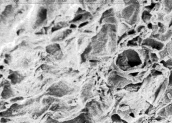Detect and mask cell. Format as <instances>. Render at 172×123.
<instances>
[{
	"instance_id": "obj_1",
	"label": "cell",
	"mask_w": 172,
	"mask_h": 123,
	"mask_svg": "<svg viewBox=\"0 0 172 123\" xmlns=\"http://www.w3.org/2000/svg\"><path fill=\"white\" fill-rule=\"evenodd\" d=\"M116 65L123 71L138 66L142 64L138 53L132 49H128L118 55L116 61Z\"/></svg>"
},
{
	"instance_id": "obj_2",
	"label": "cell",
	"mask_w": 172,
	"mask_h": 123,
	"mask_svg": "<svg viewBox=\"0 0 172 123\" xmlns=\"http://www.w3.org/2000/svg\"><path fill=\"white\" fill-rule=\"evenodd\" d=\"M50 95L56 97H62L68 93V87L64 83L60 82L53 85L48 89Z\"/></svg>"
},
{
	"instance_id": "obj_3",
	"label": "cell",
	"mask_w": 172,
	"mask_h": 123,
	"mask_svg": "<svg viewBox=\"0 0 172 123\" xmlns=\"http://www.w3.org/2000/svg\"><path fill=\"white\" fill-rule=\"evenodd\" d=\"M109 82L112 84L117 87H122L125 85L127 84L129 81L127 79L122 77L120 75L117 74V73L113 72L112 73L109 78Z\"/></svg>"
},
{
	"instance_id": "obj_4",
	"label": "cell",
	"mask_w": 172,
	"mask_h": 123,
	"mask_svg": "<svg viewBox=\"0 0 172 123\" xmlns=\"http://www.w3.org/2000/svg\"><path fill=\"white\" fill-rule=\"evenodd\" d=\"M139 8L138 3L135 4H131L123 9L122 12V17L126 20H130L134 15L136 9Z\"/></svg>"
},
{
	"instance_id": "obj_5",
	"label": "cell",
	"mask_w": 172,
	"mask_h": 123,
	"mask_svg": "<svg viewBox=\"0 0 172 123\" xmlns=\"http://www.w3.org/2000/svg\"><path fill=\"white\" fill-rule=\"evenodd\" d=\"M142 44L143 46L150 47L151 48L156 49L157 50H161L164 46L162 42L155 41L154 39L150 38L145 39L142 42Z\"/></svg>"
},
{
	"instance_id": "obj_6",
	"label": "cell",
	"mask_w": 172,
	"mask_h": 123,
	"mask_svg": "<svg viewBox=\"0 0 172 123\" xmlns=\"http://www.w3.org/2000/svg\"><path fill=\"white\" fill-rule=\"evenodd\" d=\"M47 17V10L46 8L42 7L39 10L37 14V18L36 21L37 25H39L42 24L46 20Z\"/></svg>"
},
{
	"instance_id": "obj_7",
	"label": "cell",
	"mask_w": 172,
	"mask_h": 123,
	"mask_svg": "<svg viewBox=\"0 0 172 123\" xmlns=\"http://www.w3.org/2000/svg\"><path fill=\"white\" fill-rule=\"evenodd\" d=\"M47 52L49 54L55 55L57 53L61 52V48L59 44H50L46 47Z\"/></svg>"
},
{
	"instance_id": "obj_8",
	"label": "cell",
	"mask_w": 172,
	"mask_h": 123,
	"mask_svg": "<svg viewBox=\"0 0 172 123\" xmlns=\"http://www.w3.org/2000/svg\"><path fill=\"white\" fill-rule=\"evenodd\" d=\"M8 79L11 80V82L13 84H15L17 83L20 82L23 79V77L17 72H12L10 73L8 76Z\"/></svg>"
},
{
	"instance_id": "obj_9",
	"label": "cell",
	"mask_w": 172,
	"mask_h": 123,
	"mask_svg": "<svg viewBox=\"0 0 172 123\" xmlns=\"http://www.w3.org/2000/svg\"><path fill=\"white\" fill-rule=\"evenodd\" d=\"M172 35V30H169L166 34L164 35H160L159 34L152 35V37L155 39H157L162 41H166L169 39Z\"/></svg>"
},
{
	"instance_id": "obj_10",
	"label": "cell",
	"mask_w": 172,
	"mask_h": 123,
	"mask_svg": "<svg viewBox=\"0 0 172 123\" xmlns=\"http://www.w3.org/2000/svg\"><path fill=\"white\" fill-rule=\"evenodd\" d=\"M12 94V90L10 89V87L8 84L5 85L4 90L2 92V96L5 99H7L11 97Z\"/></svg>"
},
{
	"instance_id": "obj_11",
	"label": "cell",
	"mask_w": 172,
	"mask_h": 123,
	"mask_svg": "<svg viewBox=\"0 0 172 123\" xmlns=\"http://www.w3.org/2000/svg\"><path fill=\"white\" fill-rule=\"evenodd\" d=\"M92 47L89 45L87 48H86L85 50H84L83 52L82 53V54L81 55V60L82 61V63L85 62L86 60V56L89 54V53L90 52V51L92 50Z\"/></svg>"
},
{
	"instance_id": "obj_12",
	"label": "cell",
	"mask_w": 172,
	"mask_h": 123,
	"mask_svg": "<svg viewBox=\"0 0 172 123\" xmlns=\"http://www.w3.org/2000/svg\"><path fill=\"white\" fill-rule=\"evenodd\" d=\"M114 16V14H113V9L112 8H110L109 9L106 10L102 15L101 18L100 19V22H102L103 20H104V19L108 18L110 17L113 16Z\"/></svg>"
},
{
	"instance_id": "obj_13",
	"label": "cell",
	"mask_w": 172,
	"mask_h": 123,
	"mask_svg": "<svg viewBox=\"0 0 172 123\" xmlns=\"http://www.w3.org/2000/svg\"><path fill=\"white\" fill-rule=\"evenodd\" d=\"M68 26V24H67L66 22H60L56 24V25L52 27V29H51V32L52 33L54 32L55 31L59 30L63 28H65L67 26Z\"/></svg>"
},
{
	"instance_id": "obj_14",
	"label": "cell",
	"mask_w": 172,
	"mask_h": 123,
	"mask_svg": "<svg viewBox=\"0 0 172 123\" xmlns=\"http://www.w3.org/2000/svg\"><path fill=\"white\" fill-rule=\"evenodd\" d=\"M143 83H138L136 84H129L126 85V87H125L124 89H127V90H137L142 85Z\"/></svg>"
},
{
	"instance_id": "obj_15",
	"label": "cell",
	"mask_w": 172,
	"mask_h": 123,
	"mask_svg": "<svg viewBox=\"0 0 172 123\" xmlns=\"http://www.w3.org/2000/svg\"><path fill=\"white\" fill-rule=\"evenodd\" d=\"M12 9H13V7H12V5H8L7 6H6L3 12H2V15L5 17L8 16L12 12Z\"/></svg>"
},
{
	"instance_id": "obj_16",
	"label": "cell",
	"mask_w": 172,
	"mask_h": 123,
	"mask_svg": "<svg viewBox=\"0 0 172 123\" xmlns=\"http://www.w3.org/2000/svg\"><path fill=\"white\" fill-rule=\"evenodd\" d=\"M151 17H152V15L150 14L149 12L145 10L142 14V19L144 22H146L147 21L149 20Z\"/></svg>"
},
{
	"instance_id": "obj_17",
	"label": "cell",
	"mask_w": 172,
	"mask_h": 123,
	"mask_svg": "<svg viewBox=\"0 0 172 123\" xmlns=\"http://www.w3.org/2000/svg\"><path fill=\"white\" fill-rule=\"evenodd\" d=\"M138 12H139V8H138L136 9V12H134V15H133V16L131 17V18L129 20V23L132 25L136 23L138 18Z\"/></svg>"
},
{
	"instance_id": "obj_18",
	"label": "cell",
	"mask_w": 172,
	"mask_h": 123,
	"mask_svg": "<svg viewBox=\"0 0 172 123\" xmlns=\"http://www.w3.org/2000/svg\"><path fill=\"white\" fill-rule=\"evenodd\" d=\"M164 5L166 12H171L172 10V1H165Z\"/></svg>"
},
{
	"instance_id": "obj_19",
	"label": "cell",
	"mask_w": 172,
	"mask_h": 123,
	"mask_svg": "<svg viewBox=\"0 0 172 123\" xmlns=\"http://www.w3.org/2000/svg\"><path fill=\"white\" fill-rule=\"evenodd\" d=\"M103 22L104 23H108V24L111 23V24H114L117 23V21H116V19L114 16H112L104 19V20H103Z\"/></svg>"
},
{
	"instance_id": "obj_20",
	"label": "cell",
	"mask_w": 172,
	"mask_h": 123,
	"mask_svg": "<svg viewBox=\"0 0 172 123\" xmlns=\"http://www.w3.org/2000/svg\"><path fill=\"white\" fill-rule=\"evenodd\" d=\"M83 18V14H79L77 15V16H75L74 18L72 19V20L70 21V22H78L79 21L82 20Z\"/></svg>"
},
{
	"instance_id": "obj_21",
	"label": "cell",
	"mask_w": 172,
	"mask_h": 123,
	"mask_svg": "<svg viewBox=\"0 0 172 123\" xmlns=\"http://www.w3.org/2000/svg\"><path fill=\"white\" fill-rule=\"evenodd\" d=\"M168 54H169V53H168V50L167 47H166L164 49V50L160 52V53H159L160 57H161V59H162V58H164L165 57H166V56H168Z\"/></svg>"
},
{
	"instance_id": "obj_22",
	"label": "cell",
	"mask_w": 172,
	"mask_h": 123,
	"mask_svg": "<svg viewBox=\"0 0 172 123\" xmlns=\"http://www.w3.org/2000/svg\"><path fill=\"white\" fill-rule=\"evenodd\" d=\"M162 64L164 65V66L166 67H168L169 68L170 67H172V59L168 60V61L165 62L164 61H162L161 62Z\"/></svg>"
},
{
	"instance_id": "obj_23",
	"label": "cell",
	"mask_w": 172,
	"mask_h": 123,
	"mask_svg": "<svg viewBox=\"0 0 172 123\" xmlns=\"http://www.w3.org/2000/svg\"><path fill=\"white\" fill-rule=\"evenodd\" d=\"M166 114H168V115H172V105H170L168 106L165 108Z\"/></svg>"
},
{
	"instance_id": "obj_24",
	"label": "cell",
	"mask_w": 172,
	"mask_h": 123,
	"mask_svg": "<svg viewBox=\"0 0 172 123\" xmlns=\"http://www.w3.org/2000/svg\"><path fill=\"white\" fill-rule=\"evenodd\" d=\"M112 119L113 121L116 122H119L121 121L120 117L117 114H114V115H113Z\"/></svg>"
},
{
	"instance_id": "obj_25",
	"label": "cell",
	"mask_w": 172,
	"mask_h": 123,
	"mask_svg": "<svg viewBox=\"0 0 172 123\" xmlns=\"http://www.w3.org/2000/svg\"><path fill=\"white\" fill-rule=\"evenodd\" d=\"M127 46L131 47L137 46L138 44H137L136 42L133 39H132V40L128 41V43H127Z\"/></svg>"
},
{
	"instance_id": "obj_26",
	"label": "cell",
	"mask_w": 172,
	"mask_h": 123,
	"mask_svg": "<svg viewBox=\"0 0 172 123\" xmlns=\"http://www.w3.org/2000/svg\"><path fill=\"white\" fill-rule=\"evenodd\" d=\"M162 74V72H161L160 71H157V70H154V71H152V75L153 76H160Z\"/></svg>"
},
{
	"instance_id": "obj_27",
	"label": "cell",
	"mask_w": 172,
	"mask_h": 123,
	"mask_svg": "<svg viewBox=\"0 0 172 123\" xmlns=\"http://www.w3.org/2000/svg\"><path fill=\"white\" fill-rule=\"evenodd\" d=\"M150 57H151V59L152 60V61H155V62H157V61H158V57L157 56V55L155 54V53H152L150 54Z\"/></svg>"
},
{
	"instance_id": "obj_28",
	"label": "cell",
	"mask_w": 172,
	"mask_h": 123,
	"mask_svg": "<svg viewBox=\"0 0 172 123\" xmlns=\"http://www.w3.org/2000/svg\"><path fill=\"white\" fill-rule=\"evenodd\" d=\"M156 5L157 3H152V4H150V5L146 6L145 7H146L147 9H148L149 10H152V9L154 8Z\"/></svg>"
},
{
	"instance_id": "obj_29",
	"label": "cell",
	"mask_w": 172,
	"mask_h": 123,
	"mask_svg": "<svg viewBox=\"0 0 172 123\" xmlns=\"http://www.w3.org/2000/svg\"><path fill=\"white\" fill-rule=\"evenodd\" d=\"M55 100V99H54V98H48V99H44V102L47 103H52V102H53Z\"/></svg>"
},
{
	"instance_id": "obj_30",
	"label": "cell",
	"mask_w": 172,
	"mask_h": 123,
	"mask_svg": "<svg viewBox=\"0 0 172 123\" xmlns=\"http://www.w3.org/2000/svg\"><path fill=\"white\" fill-rule=\"evenodd\" d=\"M168 86H170V87H172V71H171L170 76V77H169Z\"/></svg>"
},
{
	"instance_id": "obj_31",
	"label": "cell",
	"mask_w": 172,
	"mask_h": 123,
	"mask_svg": "<svg viewBox=\"0 0 172 123\" xmlns=\"http://www.w3.org/2000/svg\"><path fill=\"white\" fill-rule=\"evenodd\" d=\"M166 47L168 50V53L172 55V44H168Z\"/></svg>"
},
{
	"instance_id": "obj_32",
	"label": "cell",
	"mask_w": 172,
	"mask_h": 123,
	"mask_svg": "<svg viewBox=\"0 0 172 123\" xmlns=\"http://www.w3.org/2000/svg\"><path fill=\"white\" fill-rule=\"evenodd\" d=\"M159 114H160V115H161V116H165V115H166V110H165V108L162 109V110L160 111Z\"/></svg>"
},
{
	"instance_id": "obj_33",
	"label": "cell",
	"mask_w": 172,
	"mask_h": 123,
	"mask_svg": "<svg viewBox=\"0 0 172 123\" xmlns=\"http://www.w3.org/2000/svg\"><path fill=\"white\" fill-rule=\"evenodd\" d=\"M89 22L88 21H86V22H83L81 24H80L79 26V28H82L84 26H85L87 24H88Z\"/></svg>"
},
{
	"instance_id": "obj_34",
	"label": "cell",
	"mask_w": 172,
	"mask_h": 123,
	"mask_svg": "<svg viewBox=\"0 0 172 123\" xmlns=\"http://www.w3.org/2000/svg\"><path fill=\"white\" fill-rule=\"evenodd\" d=\"M126 36H127V34L125 33V34H124L122 35V36H121L120 37H119V39H118V41L117 43L118 44V43L120 42V41H122V39H124V38H125V37Z\"/></svg>"
},
{
	"instance_id": "obj_35",
	"label": "cell",
	"mask_w": 172,
	"mask_h": 123,
	"mask_svg": "<svg viewBox=\"0 0 172 123\" xmlns=\"http://www.w3.org/2000/svg\"><path fill=\"white\" fill-rule=\"evenodd\" d=\"M90 64L92 65H95L98 62V61H97V60H90Z\"/></svg>"
},
{
	"instance_id": "obj_36",
	"label": "cell",
	"mask_w": 172,
	"mask_h": 123,
	"mask_svg": "<svg viewBox=\"0 0 172 123\" xmlns=\"http://www.w3.org/2000/svg\"><path fill=\"white\" fill-rule=\"evenodd\" d=\"M145 27L144 26H143V25H141V26H139L138 27V28H137V31L138 32H140L142 30H143V28H144Z\"/></svg>"
},
{
	"instance_id": "obj_37",
	"label": "cell",
	"mask_w": 172,
	"mask_h": 123,
	"mask_svg": "<svg viewBox=\"0 0 172 123\" xmlns=\"http://www.w3.org/2000/svg\"><path fill=\"white\" fill-rule=\"evenodd\" d=\"M23 99V98L22 97H17V98H14V99H12L11 101H17L18 100H22Z\"/></svg>"
},
{
	"instance_id": "obj_38",
	"label": "cell",
	"mask_w": 172,
	"mask_h": 123,
	"mask_svg": "<svg viewBox=\"0 0 172 123\" xmlns=\"http://www.w3.org/2000/svg\"><path fill=\"white\" fill-rule=\"evenodd\" d=\"M85 12V11L82 10V9L81 8H79L77 12V14L78 15L81 14V13H82V12Z\"/></svg>"
},
{
	"instance_id": "obj_39",
	"label": "cell",
	"mask_w": 172,
	"mask_h": 123,
	"mask_svg": "<svg viewBox=\"0 0 172 123\" xmlns=\"http://www.w3.org/2000/svg\"><path fill=\"white\" fill-rule=\"evenodd\" d=\"M136 33V31L134 30H131L129 31L128 32V35H133Z\"/></svg>"
},
{
	"instance_id": "obj_40",
	"label": "cell",
	"mask_w": 172,
	"mask_h": 123,
	"mask_svg": "<svg viewBox=\"0 0 172 123\" xmlns=\"http://www.w3.org/2000/svg\"><path fill=\"white\" fill-rule=\"evenodd\" d=\"M165 28L164 27H163V28H160V30H159V32L163 33L165 32Z\"/></svg>"
},
{
	"instance_id": "obj_41",
	"label": "cell",
	"mask_w": 172,
	"mask_h": 123,
	"mask_svg": "<svg viewBox=\"0 0 172 123\" xmlns=\"http://www.w3.org/2000/svg\"><path fill=\"white\" fill-rule=\"evenodd\" d=\"M138 73H133L130 74V76H131L132 77H136L137 75H138Z\"/></svg>"
},
{
	"instance_id": "obj_42",
	"label": "cell",
	"mask_w": 172,
	"mask_h": 123,
	"mask_svg": "<svg viewBox=\"0 0 172 123\" xmlns=\"http://www.w3.org/2000/svg\"><path fill=\"white\" fill-rule=\"evenodd\" d=\"M77 25L74 24H71L70 25V28H76Z\"/></svg>"
},
{
	"instance_id": "obj_43",
	"label": "cell",
	"mask_w": 172,
	"mask_h": 123,
	"mask_svg": "<svg viewBox=\"0 0 172 123\" xmlns=\"http://www.w3.org/2000/svg\"><path fill=\"white\" fill-rule=\"evenodd\" d=\"M158 26L160 27V28H163V27H164V25L162 24L161 23H160V22H159V23H158Z\"/></svg>"
},
{
	"instance_id": "obj_44",
	"label": "cell",
	"mask_w": 172,
	"mask_h": 123,
	"mask_svg": "<svg viewBox=\"0 0 172 123\" xmlns=\"http://www.w3.org/2000/svg\"><path fill=\"white\" fill-rule=\"evenodd\" d=\"M147 26H148V28H149V29H152V28H153V26H152V23H149V24H148Z\"/></svg>"
},
{
	"instance_id": "obj_45",
	"label": "cell",
	"mask_w": 172,
	"mask_h": 123,
	"mask_svg": "<svg viewBox=\"0 0 172 123\" xmlns=\"http://www.w3.org/2000/svg\"></svg>"
}]
</instances>
